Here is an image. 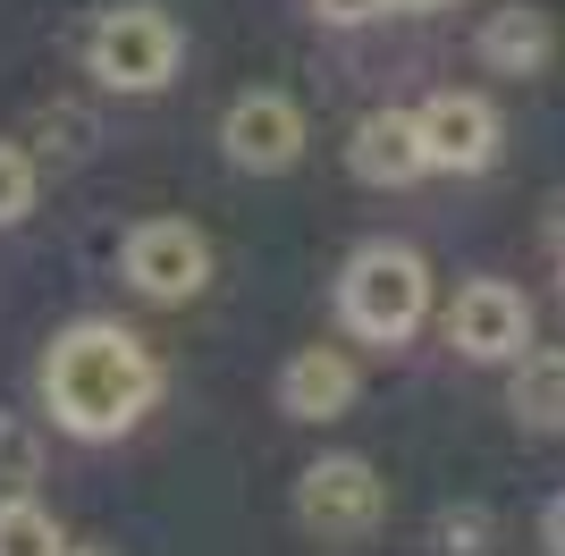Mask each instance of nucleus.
<instances>
[{
  "label": "nucleus",
  "mask_w": 565,
  "mask_h": 556,
  "mask_svg": "<svg viewBox=\"0 0 565 556\" xmlns=\"http://www.w3.org/2000/svg\"><path fill=\"white\" fill-rule=\"evenodd\" d=\"M220 143H228V161H236V169L279 178V169L305 161V110H296L287 93H236L228 118H220Z\"/></svg>",
  "instance_id": "423d86ee"
},
{
  "label": "nucleus",
  "mask_w": 565,
  "mask_h": 556,
  "mask_svg": "<svg viewBox=\"0 0 565 556\" xmlns=\"http://www.w3.org/2000/svg\"><path fill=\"white\" fill-rule=\"evenodd\" d=\"M0 556H68L51 506H34V498H0Z\"/></svg>",
  "instance_id": "ddd939ff"
},
{
  "label": "nucleus",
  "mask_w": 565,
  "mask_h": 556,
  "mask_svg": "<svg viewBox=\"0 0 565 556\" xmlns=\"http://www.w3.org/2000/svg\"><path fill=\"white\" fill-rule=\"evenodd\" d=\"M507 405H515L523 430H565V346H541V354H515V379H507Z\"/></svg>",
  "instance_id": "f8f14e48"
},
{
  "label": "nucleus",
  "mask_w": 565,
  "mask_h": 556,
  "mask_svg": "<svg viewBox=\"0 0 565 556\" xmlns=\"http://www.w3.org/2000/svg\"><path fill=\"white\" fill-rule=\"evenodd\" d=\"M541 539H548V556H565V498L548 506V523H541Z\"/></svg>",
  "instance_id": "f3484780"
},
{
  "label": "nucleus",
  "mask_w": 565,
  "mask_h": 556,
  "mask_svg": "<svg viewBox=\"0 0 565 556\" xmlns=\"http://www.w3.org/2000/svg\"><path fill=\"white\" fill-rule=\"evenodd\" d=\"M25 211H34V161L18 143H0V228H18Z\"/></svg>",
  "instance_id": "2eb2a0df"
},
{
  "label": "nucleus",
  "mask_w": 565,
  "mask_h": 556,
  "mask_svg": "<svg viewBox=\"0 0 565 556\" xmlns=\"http://www.w3.org/2000/svg\"><path fill=\"white\" fill-rule=\"evenodd\" d=\"M296 506H305L312 532L354 539V532H372V523H380V472L363 456H321V463H305Z\"/></svg>",
  "instance_id": "0eeeda50"
},
{
  "label": "nucleus",
  "mask_w": 565,
  "mask_h": 556,
  "mask_svg": "<svg viewBox=\"0 0 565 556\" xmlns=\"http://www.w3.org/2000/svg\"><path fill=\"white\" fill-rule=\"evenodd\" d=\"M68 556H102V548H68Z\"/></svg>",
  "instance_id": "aec40b11"
},
{
  "label": "nucleus",
  "mask_w": 565,
  "mask_h": 556,
  "mask_svg": "<svg viewBox=\"0 0 565 556\" xmlns=\"http://www.w3.org/2000/svg\"><path fill=\"white\" fill-rule=\"evenodd\" d=\"M118 261L136 278V296H152V303H186L212 287V245H203L194 220H143Z\"/></svg>",
  "instance_id": "39448f33"
},
{
  "label": "nucleus",
  "mask_w": 565,
  "mask_h": 556,
  "mask_svg": "<svg viewBox=\"0 0 565 556\" xmlns=\"http://www.w3.org/2000/svg\"><path fill=\"white\" fill-rule=\"evenodd\" d=\"M85 60H94V76L110 93H161L169 76H178V60H186V34H178V18L169 9H110V18L94 25V43H85Z\"/></svg>",
  "instance_id": "7ed1b4c3"
},
{
  "label": "nucleus",
  "mask_w": 565,
  "mask_h": 556,
  "mask_svg": "<svg viewBox=\"0 0 565 556\" xmlns=\"http://www.w3.org/2000/svg\"><path fill=\"white\" fill-rule=\"evenodd\" d=\"M557 278H565V254H557Z\"/></svg>",
  "instance_id": "412c9836"
},
{
  "label": "nucleus",
  "mask_w": 565,
  "mask_h": 556,
  "mask_svg": "<svg viewBox=\"0 0 565 556\" xmlns=\"http://www.w3.org/2000/svg\"><path fill=\"white\" fill-rule=\"evenodd\" d=\"M397 9H456V0H397Z\"/></svg>",
  "instance_id": "a211bd4d"
},
{
  "label": "nucleus",
  "mask_w": 565,
  "mask_h": 556,
  "mask_svg": "<svg viewBox=\"0 0 565 556\" xmlns=\"http://www.w3.org/2000/svg\"><path fill=\"white\" fill-rule=\"evenodd\" d=\"M43 405L68 439H127L161 405V363L136 329L118 321H68L43 354Z\"/></svg>",
  "instance_id": "f257e3e1"
},
{
  "label": "nucleus",
  "mask_w": 565,
  "mask_h": 556,
  "mask_svg": "<svg viewBox=\"0 0 565 556\" xmlns=\"http://www.w3.org/2000/svg\"><path fill=\"white\" fill-rule=\"evenodd\" d=\"M338 321L363 338V346H405L414 329L430 321V261L414 245H354L347 270H338Z\"/></svg>",
  "instance_id": "f03ea898"
},
{
  "label": "nucleus",
  "mask_w": 565,
  "mask_h": 556,
  "mask_svg": "<svg viewBox=\"0 0 565 556\" xmlns=\"http://www.w3.org/2000/svg\"><path fill=\"white\" fill-rule=\"evenodd\" d=\"M481 68L490 76H541L548 60H557V25H548V9H490V25H481Z\"/></svg>",
  "instance_id": "9b49d317"
},
{
  "label": "nucleus",
  "mask_w": 565,
  "mask_h": 556,
  "mask_svg": "<svg viewBox=\"0 0 565 556\" xmlns=\"http://www.w3.org/2000/svg\"><path fill=\"white\" fill-rule=\"evenodd\" d=\"M397 0H312V18H330V25H372V18H388Z\"/></svg>",
  "instance_id": "dca6fc26"
},
{
  "label": "nucleus",
  "mask_w": 565,
  "mask_h": 556,
  "mask_svg": "<svg viewBox=\"0 0 565 556\" xmlns=\"http://www.w3.org/2000/svg\"><path fill=\"white\" fill-rule=\"evenodd\" d=\"M354 363L338 346H296L287 354V371H279V414L287 421H338L354 405Z\"/></svg>",
  "instance_id": "9d476101"
},
{
  "label": "nucleus",
  "mask_w": 565,
  "mask_h": 556,
  "mask_svg": "<svg viewBox=\"0 0 565 556\" xmlns=\"http://www.w3.org/2000/svg\"><path fill=\"white\" fill-rule=\"evenodd\" d=\"M557 254H565V203H557Z\"/></svg>",
  "instance_id": "6ab92c4d"
},
{
  "label": "nucleus",
  "mask_w": 565,
  "mask_h": 556,
  "mask_svg": "<svg viewBox=\"0 0 565 556\" xmlns=\"http://www.w3.org/2000/svg\"><path fill=\"white\" fill-rule=\"evenodd\" d=\"M34 481H43V439L18 414H0V498H34Z\"/></svg>",
  "instance_id": "4468645a"
},
{
  "label": "nucleus",
  "mask_w": 565,
  "mask_h": 556,
  "mask_svg": "<svg viewBox=\"0 0 565 556\" xmlns=\"http://www.w3.org/2000/svg\"><path fill=\"white\" fill-rule=\"evenodd\" d=\"M347 169H354L363 185H414V178H430L423 110H372V118H354Z\"/></svg>",
  "instance_id": "1a4fd4ad"
},
{
  "label": "nucleus",
  "mask_w": 565,
  "mask_h": 556,
  "mask_svg": "<svg viewBox=\"0 0 565 556\" xmlns=\"http://www.w3.org/2000/svg\"><path fill=\"white\" fill-rule=\"evenodd\" d=\"M448 346L465 354V363H515V354L532 346V296L507 287V278H472V287H456Z\"/></svg>",
  "instance_id": "20e7f679"
},
{
  "label": "nucleus",
  "mask_w": 565,
  "mask_h": 556,
  "mask_svg": "<svg viewBox=\"0 0 565 556\" xmlns=\"http://www.w3.org/2000/svg\"><path fill=\"white\" fill-rule=\"evenodd\" d=\"M423 143H430V169H456V178H481L498 161V110L481 93H430L423 101Z\"/></svg>",
  "instance_id": "6e6552de"
}]
</instances>
